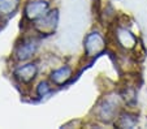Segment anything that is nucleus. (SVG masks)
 Masks as SVG:
<instances>
[{
  "label": "nucleus",
  "mask_w": 147,
  "mask_h": 129,
  "mask_svg": "<svg viewBox=\"0 0 147 129\" xmlns=\"http://www.w3.org/2000/svg\"><path fill=\"white\" fill-rule=\"evenodd\" d=\"M117 125L121 126V128H131V126L136 125V119L130 115H122L120 118Z\"/></svg>",
  "instance_id": "nucleus-10"
},
{
  "label": "nucleus",
  "mask_w": 147,
  "mask_h": 129,
  "mask_svg": "<svg viewBox=\"0 0 147 129\" xmlns=\"http://www.w3.org/2000/svg\"><path fill=\"white\" fill-rule=\"evenodd\" d=\"M57 26V12H50L40 17L35 24V29L42 34H52Z\"/></svg>",
  "instance_id": "nucleus-2"
},
{
  "label": "nucleus",
  "mask_w": 147,
  "mask_h": 129,
  "mask_svg": "<svg viewBox=\"0 0 147 129\" xmlns=\"http://www.w3.org/2000/svg\"><path fill=\"white\" fill-rule=\"evenodd\" d=\"M20 0H0V14L9 16L16 12L18 8Z\"/></svg>",
  "instance_id": "nucleus-9"
},
{
  "label": "nucleus",
  "mask_w": 147,
  "mask_h": 129,
  "mask_svg": "<svg viewBox=\"0 0 147 129\" xmlns=\"http://www.w3.org/2000/svg\"><path fill=\"white\" fill-rule=\"evenodd\" d=\"M116 38H117V42H119V45L122 46L124 48H133L134 46L137 45L136 36H134L129 30H126V29L120 28L119 30H117Z\"/></svg>",
  "instance_id": "nucleus-7"
},
{
  "label": "nucleus",
  "mask_w": 147,
  "mask_h": 129,
  "mask_svg": "<svg viewBox=\"0 0 147 129\" xmlns=\"http://www.w3.org/2000/svg\"><path fill=\"white\" fill-rule=\"evenodd\" d=\"M36 73H38V68L35 64H26L17 68L14 72V76L21 82H30L35 78Z\"/></svg>",
  "instance_id": "nucleus-5"
},
{
  "label": "nucleus",
  "mask_w": 147,
  "mask_h": 129,
  "mask_svg": "<svg viewBox=\"0 0 147 129\" xmlns=\"http://www.w3.org/2000/svg\"><path fill=\"white\" fill-rule=\"evenodd\" d=\"M48 11V3L45 0H34L26 4L25 16L29 20H39Z\"/></svg>",
  "instance_id": "nucleus-3"
},
{
  "label": "nucleus",
  "mask_w": 147,
  "mask_h": 129,
  "mask_svg": "<svg viewBox=\"0 0 147 129\" xmlns=\"http://www.w3.org/2000/svg\"><path fill=\"white\" fill-rule=\"evenodd\" d=\"M104 48H106L104 39L98 31L90 33L86 36V39H85V51H86L87 56H95V55L102 52Z\"/></svg>",
  "instance_id": "nucleus-1"
},
{
  "label": "nucleus",
  "mask_w": 147,
  "mask_h": 129,
  "mask_svg": "<svg viewBox=\"0 0 147 129\" xmlns=\"http://www.w3.org/2000/svg\"><path fill=\"white\" fill-rule=\"evenodd\" d=\"M36 48H38V43L35 41H28V42L22 43L16 51V57L18 60H28L35 53Z\"/></svg>",
  "instance_id": "nucleus-6"
},
{
  "label": "nucleus",
  "mask_w": 147,
  "mask_h": 129,
  "mask_svg": "<svg viewBox=\"0 0 147 129\" xmlns=\"http://www.w3.org/2000/svg\"><path fill=\"white\" fill-rule=\"evenodd\" d=\"M116 106H117V103L115 101H112L109 98L104 99L96 108V113L100 120L107 121V123L111 121L115 116V112H116V108H117Z\"/></svg>",
  "instance_id": "nucleus-4"
},
{
  "label": "nucleus",
  "mask_w": 147,
  "mask_h": 129,
  "mask_svg": "<svg viewBox=\"0 0 147 129\" xmlns=\"http://www.w3.org/2000/svg\"><path fill=\"white\" fill-rule=\"evenodd\" d=\"M70 77H72V69L69 67H63L60 69L52 72V74H51V80H52V82L55 85L67 84L70 80Z\"/></svg>",
  "instance_id": "nucleus-8"
},
{
  "label": "nucleus",
  "mask_w": 147,
  "mask_h": 129,
  "mask_svg": "<svg viewBox=\"0 0 147 129\" xmlns=\"http://www.w3.org/2000/svg\"><path fill=\"white\" fill-rule=\"evenodd\" d=\"M50 91H51V86L47 84V82H40L38 89H36V93H38V95H40V97L47 95Z\"/></svg>",
  "instance_id": "nucleus-11"
}]
</instances>
